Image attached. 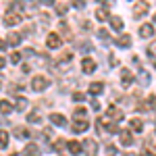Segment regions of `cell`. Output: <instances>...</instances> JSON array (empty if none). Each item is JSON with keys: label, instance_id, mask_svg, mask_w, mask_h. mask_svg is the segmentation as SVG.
Segmentation results:
<instances>
[{"label": "cell", "instance_id": "cell-1", "mask_svg": "<svg viewBox=\"0 0 156 156\" xmlns=\"http://www.w3.org/2000/svg\"><path fill=\"white\" fill-rule=\"evenodd\" d=\"M48 85H50V79H46V77H42V75H40V77H36V79L31 81V87H34L36 92H42V90H46Z\"/></svg>", "mask_w": 156, "mask_h": 156}, {"label": "cell", "instance_id": "cell-2", "mask_svg": "<svg viewBox=\"0 0 156 156\" xmlns=\"http://www.w3.org/2000/svg\"><path fill=\"white\" fill-rule=\"evenodd\" d=\"M148 9H150V4H148L146 0H140V2L135 4V9H133V17L137 19V17H142V15H146V12H148Z\"/></svg>", "mask_w": 156, "mask_h": 156}, {"label": "cell", "instance_id": "cell-3", "mask_svg": "<svg viewBox=\"0 0 156 156\" xmlns=\"http://www.w3.org/2000/svg\"><path fill=\"white\" fill-rule=\"evenodd\" d=\"M21 23V12H9L4 17V25H17Z\"/></svg>", "mask_w": 156, "mask_h": 156}, {"label": "cell", "instance_id": "cell-4", "mask_svg": "<svg viewBox=\"0 0 156 156\" xmlns=\"http://www.w3.org/2000/svg\"><path fill=\"white\" fill-rule=\"evenodd\" d=\"M46 44H48V48L56 50V48H60V37L56 36V34H48V37H46Z\"/></svg>", "mask_w": 156, "mask_h": 156}, {"label": "cell", "instance_id": "cell-5", "mask_svg": "<svg viewBox=\"0 0 156 156\" xmlns=\"http://www.w3.org/2000/svg\"><path fill=\"white\" fill-rule=\"evenodd\" d=\"M83 146H85V150H87V154H90V156H96L98 154V146H96L94 140H85Z\"/></svg>", "mask_w": 156, "mask_h": 156}, {"label": "cell", "instance_id": "cell-6", "mask_svg": "<svg viewBox=\"0 0 156 156\" xmlns=\"http://www.w3.org/2000/svg\"><path fill=\"white\" fill-rule=\"evenodd\" d=\"M50 121H52L54 125H58V127H65V125H67V119H65L62 115H58V112H52V115H50Z\"/></svg>", "mask_w": 156, "mask_h": 156}, {"label": "cell", "instance_id": "cell-7", "mask_svg": "<svg viewBox=\"0 0 156 156\" xmlns=\"http://www.w3.org/2000/svg\"><path fill=\"white\" fill-rule=\"evenodd\" d=\"M121 144L123 146H131L133 144V137H131V133H129V129H123V131H121Z\"/></svg>", "mask_w": 156, "mask_h": 156}, {"label": "cell", "instance_id": "cell-8", "mask_svg": "<svg viewBox=\"0 0 156 156\" xmlns=\"http://www.w3.org/2000/svg\"><path fill=\"white\" fill-rule=\"evenodd\" d=\"M117 44H119V48H129V46H131V36L123 34V36L117 40Z\"/></svg>", "mask_w": 156, "mask_h": 156}, {"label": "cell", "instance_id": "cell-9", "mask_svg": "<svg viewBox=\"0 0 156 156\" xmlns=\"http://www.w3.org/2000/svg\"><path fill=\"white\" fill-rule=\"evenodd\" d=\"M81 67H83L85 73H94L96 71V62H94L92 58H83V65H81Z\"/></svg>", "mask_w": 156, "mask_h": 156}, {"label": "cell", "instance_id": "cell-10", "mask_svg": "<svg viewBox=\"0 0 156 156\" xmlns=\"http://www.w3.org/2000/svg\"><path fill=\"white\" fill-rule=\"evenodd\" d=\"M87 127H90V123H87V121H77V123L73 125V131H75V133H83Z\"/></svg>", "mask_w": 156, "mask_h": 156}, {"label": "cell", "instance_id": "cell-11", "mask_svg": "<svg viewBox=\"0 0 156 156\" xmlns=\"http://www.w3.org/2000/svg\"><path fill=\"white\" fill-rule=\"evenodd\" d=\"M23 156H40V148H37L36 144H29L27 148H25Z\"/></svg>", "mask_w": 156, "mask_h": 156}, {"label": "cell", "instance_id": "cell-12", "mask_svg": "<svg viewBox=\"0 0 156 156\" xmlns=\"http://www.w3.org/2000/svg\"><path fill=\"white\" fill-rule=\"evenodd\" d=\"M104 90V83H100V81H96V83H92L90 87H87V92L92 94V96H96V94H100Z\"/></svg>", "mask_w": 156, "mask_h": 156}, {"label": "cell", "instance_id": "cell-13", "mask_svg": "<svg viewBox=\"0 0 156 156\" xmlns=\"http://www.w3.org/2000/svg\"><path fill=\"white\" fill-rule=\"evenodd\" d=\"M108 117H112L115 121H123V112H121L119 108H115V106H110L108 108V112H106Z\"/></svg>", "mask_w": 156, "mask_h": 156}, {"label": "cell", "instance_id": "cell-14", "mask_svg": "<svg viewBox=\"0 0 156 156\" xmlns=\"http://www.w3.org/2000/svg\"><path fill=\"white\" fill-rule=\"evenodd\" d=\"M0 112H2V115L12 112V104L9 102V100H0Z\"/></svg>", "mask_w": 156, "mask_h": 156}, {"label": "cell", "instance_id": "cell-15", "mask_svg": "<svg viewBox=\"0 0 156 156\" xmlns=\"http://www.w3.org/2000/svg\"><path fill=\"white\" fill-rule=\"evenodd\" d=\"M140 34H142V37H150L152 34H154V29H152V25H150V23H146V25L140 27Z\"/></svg>", "mask_w": 156, "mask_h": 156}, {"label": "cell", "instance_id": "cell-16", "mask_svg": "<svg viewBox=\"0 0 156 156\" xmlns=\"http://www.w3.org/2000/svg\"><path fill=\"white\" fill-rule=\"evenodd\" d=\"M110 25H112L115 31H121L123 29V19L121 17H110Z\"/></svg>", "mask_w": 156, "mask_h": 156}, {"label": "cell", "instance_id": "cell-17", "mask_svg": "<svg viewBox=\"0 0 156 156\" xmlns=\"http://www.w3.org/2000/svg\"><path fill=\"white\" fill-rule=\"evenodd\" d=\"M121 77H123V85H129L133 81V75L127 71V69H123V71H121Z\"/></svg>", "mask_w": 156, "mask_h": 156}, {"label": "cell", "instance_id": "cell-18", "mask_svg": "<svg viewBox=\"0 0 156 156\" xmlns=\"http://www.w3.org/2000/svg\"><path fill=\"white\" fill-rule=\"evenodd\" d=\"M131 129L140 133L142 129H144V121H142V119H131Z\"/></svg>", "mask_w": 156, "mask_h": 156}, {"label": "cell", "instance_id": "cell-19", "mask_svg": "<svg viewBox=\"0 0 156 156\" xmlns=\"http://www.w3.org/2000/svg\"><path fill=\"white\" fill-rule=\"evenodd\" d=\"M69 152H71V154H79V152H81V144H79V142H71V144H69Z\"/></svg>", "mask_w": 156, "mask_h": 156}, {"label": "cell", "instance_id": "cell-20", "mask_svg": "<svg viewBox=\"0 0 156 156\" xmlns=\"http://www.w3.org/2000/svg\"><path fill=\"white\" fill-rule=\"evenodd\" d=\"M96 17L100 19V21H106V19H110V15H108V11H106V9H100V11L96 12Z\"/></svg>", "mask_w": 156, "mask_h": 156}, {"label": "cell", "instance_id": "cell-21", "mask_svg": "<svg viewBox=\"0 0 156 156\" xmlns=\"http://www.w3.org/2000/svg\"><path fill=\"white\" fill-rule=\"evenodd\" d=\"M9 42H11L12 46H17V44L21 42V36H19V34H11V36H9Z\"/></svg>", "mask_w": 156, "mask_h": 156}, {"label": "cell", "instance_id": "cell-22", "mask_svg": "<svg viewBox=\"0 0 156 156\" xmlns=\"http://www.w3.org/2000/svg\"><path fill=\"white\" fill-rule=\"evenodd\" d=\"M6 144H9V133L0 131V146H6Z\"/></svg>", "mask_w": 156, "mask_h": 156}, {"label": "cell", "instance_id": "cell-23", "mask_svg": "<svg viewBox=\"0 0 156 156\" xmlns=\"http://www.w3.org/2000/svg\"><path fill=\"white\" fill-rule=\"evenodd\" d=\"M27 121H29V123H40V115L31 112V115H27Z\"/></svg>", "mask_w": 156, "mask_h": 156}, {"label": "cell", "instance_id": "cell-24", "mask_svg": "<svg viewBox=\"0 0 156 156\" xmlns=\"http://www.w3.org/2000/svg\"><path fill=\"white\" fill-rule=\"evenodd\" d=\"M73 100H75V102H81V100H85V96L81 92H75V94H73Z\"/></svg>", "mask_w": 156, "mask_h": 156}, {"label": "cell", "instance_id": "cell-25", "mask_svg": "<svg viewBox=\"0 0 156 156\" xmlns=\"http://www.w3.org/2000/svg\"><path fill=\"white\" fill-rule=\"evenodd\" d=\"M25 106H27V100H23V98H19V100H17V108H19V110H23Z\"/></svg>", "mask_w": 156, "mask_h": 156}, {"label": "cell", "instance_id": "cell-26", "mask_svg": "<svg viewBox=\"0 0 156 156\" xmlns=\"http://www.w3.org/2000/svg\"><path fill=\"white\" fill-rule=\"evenodd\" d=\"M73 6H75V9H83L85 0H73Z\"/></svg>", "mask_w": 156, "mask_h": 156}, {"label": "cell", "instance_id": "cell-27", "mask_svg": "<svg viewBox=\"0 0 156 156\" xmlns=\"http://www.w3.org/2000/svg\"><path fill=\"white\" fill-rule=\"evenodd\" d=\"M54 148H56V150H62V148H65V140H56V142H54Z\"/></svg>", "mask_w": 156, "mask_h": 156}, {"label": "cell", "instance_id": "cell-28", "mask_svg": "<svg viewBox=\"0 0 156 156\" xmlns=\"http://www.w3.org/2000/svg\"><path fill=\"white\" fill-rule=\"evenodd\" d=\"M11 60H12V62H19V60H21V54H19V52H12V54H11Z\"/></svg>", "mask_w": 156, "mask_h": 156}, {"label": "cell", "instance_id": "cell-29", "mask_svg": "<svg viewBox=\"0 0 156 156\" xmlns=\"http://www.w3.org/2000/svg\"><path fill=\"white\" fill-rule=\"evenodd\" d=\"M148 104H150V108H154V110H156V98L150 96V98H148Z\"/></svg>", "mask_w": 156, "mask_h": 156}, {"label": "cell", "instance_id": "cell-30", "mask_svg": "<svg viewBox=\"0 0 156 156\" xmlns=\"http://www.w3.org/2000/svg\"><path fill=\"white\" fill-rule=\"evenodd\" d=\"M56 12H58V15H65V12H67V6H65V4L56 6Z\"/></svg>", "mask_w": 156, "mask_h": 156}, {"label": "cell", "instance_id": "cell-31", "mask_svg": "<svg viewBox=\"0 0 156 156\" xmlns=\"http://www.w3.org/2000/svg\"><path fill=\"white\" fill-rule=\"evenodd\" d=\"M42 2H44V4H48V6H52V4H54V0H42Z\"/></svg>", "mask_w": 156, "mask_h": 156}, {"label": "cell", "instance_id": "cell-32", "mask_svg": "<svg viewBox=\"0 0 156 156\" xmlns=\"http://www.w3.org/2000/svg\"><path fill=\"white\" fill-rule=\"evenodd\" d=\"M2 67H4V58H0V69H2Z\"/></svg>", "mask_w": 156, "mask_h": 156}, {"label": "cell", "instance_id": "cell-33", "mask_svg": "<svg viewBox=\"0 0 156 156\" xmlns=\"http://www.w3.org/2000/svg\"><path fill=\"white\" fill-rule=\"evenodd\" d=\"M154 23H156V15H154Z\"/></svg>", "mask_w": 156, "mask_h": 156}, {"label": "cell", "instance_id": "cell-34", "mask_svg": "<svg viewBox=\"0 0 156 156\" xmlns=\"http://www.w3.org/2000/svg\"><path fill=\"white\" fill-rule=\"evenodd\" d=\"M12 156H19V154H12Z\"/></svg>", "mask_w": 156, "mask_h": 156}]
</instances>
